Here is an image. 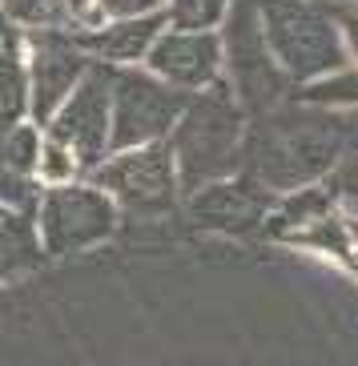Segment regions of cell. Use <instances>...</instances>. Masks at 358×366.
Here are the masks:
<instances>
[{
  "instance_id": "ba28073f",
  "label": "cell",
  "mask_w": 358,
  "mask_h": 366,
  "mask_svg": "<svg viewBox=\"0 0 358 366\" xmlns=\"http://www.w3.org/2000/svg\"><path fill=\"white\" fill-rule=\"evenodd\" d=\"M226 36H222V73L229 69V93L238 105L250 109H266L282 97L286 76L274 65L270 49L262 41V24H258V9L250 0H242L234 9H226Z\"/></svg>"
},
{
  "instance_id": "277c9868",
  "label": "cell",
  "mask_w": 358,
  "mask_h": 366,
  "mask_svg": "<svg viewBox=\"0 0 358 366\" xmlns=\"http://www.w3.org/2000/svg\"><path fill=\"white\" fill-rule=\"evenodd\" d=\"M189 93L161 85L141 65L113 69V89H109V153L141 149L153 141H165L177 125Z\"/></svg>"
},
{
  "instance_id": "d4e9b609",
  "label": "cell",
  "mask_w": 358,
  "mask_h": 366,
  "mask_svg": "<svg viewBox=\"0 0 358 366\" xmlns=\"http://www.w3.org/2000/svg\"><path fill=\"white\" fill-rule=\"evenodd\" d=\"M350 226V249H354V269H358V217H347Z\"/></svg>"
},
{
  "instance_id": "8992f818",
  "label": "cell",
  "mask_w": 358,
  "mask_h": 366,
  "mask_svg": "<svg viewBox=\"0 0 358 366\" xmlns=\"http://www.w3.org/2000/svg\"><path fill=\"white\" fill-rule=\"evenodd\" d=\"M85 182L97 185L117 209L125 205L133 214H165L177 202V189H182L169 141H153V145H141V149L109 153Z\"/></svg>"
},
{
  "instance_id": "8fae6325",
  "label": "cell",
  "mask_w": 358,
  "mask_h": 366,
  "mask_svg": "<svg viewBox=\"0 0 358 366\" xmlns=\"http://www.w3.org/2000/svg\"><path fill=\"white\" fill-rule=\"evenodd\" d=\"M165 29H169L165 12H153V16H133V21H105L97 29H76L73 24V41L93 65L133 69L145 61V53Z\"/></svg>"
},
{
  "instance_id": "52a82bcc",
  "label": "cell",
  "mask_w": 358,
  "mask_h": 366,
  "mask_svg": "<svg viewBox=\"0 0 358 366\" xmlns=\"http://www.w3.org/2000/svg\"><path fill=\"white\" fill-rule=\"evenodd\" d=\"M109 89H113V69L89 65L76 89L61 101V109L44 121V137L65 145L81 173H93L109 157Z\"/></svg>"
},
{
  "instance_id": "83f0119b",
  "label": "cell",
  "mask_w": 358,
  "mask_h": 366,
  "mask_svg": "<svg viewBox=\"0 0 358 366\" xmlns=\"http://www.w3.org/2000/svg\"><path fill=\"white\" fill-rule=\"evenodd\" d=\"M0 217H4V214H0Z\"/></svg>"
},
{
  "instance_id": "ffe728a7",
  "label": "cell",
  "mask_w": 358,
  "mask_h": 366,
  "mask_svg": "<svg viewBox=\"0 0 358 366\" xmlns=\"http://www.w3.org/2000/svg\"><path fill=\"white\" fill-rule=\"evenodd\" d=\"M226 16V0H165V21L169 29H217Z\"/></svg>"
},
{
  "instance_id": "ac0fdd59",
  "label": "cell",
  "mask_w": 358,
  "mask_h": 366,
  "mask_svg": "<svg viewBox=\"0 0 358 366\" xmlns=\"http://www.w3.org/2000/svg\"><path fill=\"white\" fill-rule=\"evenodd\" d=\"M36 197H41V185L33 173L0 157V214H33Z\"/></svg>"
},
{
  "instance_id": "7402d4cb",
  "label": "cell",
  "mask_w": 358,
  "mask_h": 366,
  "mask_svg": "<svg viewBox=\"0 0 358 366\" xmlns=\"http://www.w3.org/2000/svg\"><path fill=\"white\" fill-rule=\"evenodd\" d=\"M334 29H338V36H342L347 56H354V65H358V9L354 12H342V21H338Z\"/></svg>"
},
{
  "instance_id": "3957f363",
  "label": "cell",
  "mask_w": 358,
  "mask_h": 366,
  "mask_svg": "<svg viewBox=\"0 0 358 366\" xmlns=\"http://www.w3.org/2000/svg\"><path fill=\"white\" fill-rule=\"evenodd\" d=\"M262 41L286 81L314 85L350 65L334 21L302 0H262Z\"/></svg>"
},
{
  "instance_id": "5b68a950",
  "label": "cell",
  "mask_w": 358,
  "mask_h": 366,
  "mask_svg": "<svg viewBox=\"0 0 358 366\" xmlns=\"http://www.w3.org/2000/svg\"><path fill=\"white\" fill-rule=\"evenodd\" d=\"M117 205L101 194L97 185L73 182L56 185V189H41L33 205V234L41 254H76L105 242L117 229Z\"/></svg>"
},
{
  "instance_id": "7c38bea8",
  "label": "cell",
  "mask_w": 358,
  "mask_h": 366,
  "mask_svg": "<svg viewBox=\"0 0 358 366\" xmlns=\"http://www.w3.org/2000/svg\"><path fill=\"white\" fill-rule=\"evenodd\" d=\"M189 209H194L206 226L217 229H246L262 217H270L274 202L266 189H258L254 182H214V185H202L189 194Z\"/></svg>"
},
{
  "instance_id": "484cf974",
  "label": "cell",
  "mask_w": 358,
  "mask_h": 366,
  "mask_svg": "<svg viewBox=\"0 0 358 366\" xmlns=\"http://www.w3.org/2000/svg\"><path fill=\"white\" fill-rule=\"evenodd\" d=\"M342 145H354V153H358V125H347V129H342Z\"/></svg>"
},
{
  "instance_id": "9a60e30c",
  "label": "cell",
  "mask_w": 358,
  "mask_h": 366,
  "mask_svg": "<svg viewBox=\"0 0 358 366\" xmlns=\"http://www.w3.org/2000/svg\"><path fill=\"white\" fill-rule=\"evenodd\" d=\"M0 16L16 33H36V29H73L65 0H0Z\"/></svg>"
},
{
  "instance_id": "cb8c5ba5",
  "label": "cell",
  "mask_w": 358,
  "mask_h": 366,
  "mask_svg": "<svg viewBox=\"0 0 358 366\" xmlns=\"http://www.w3.org/2000/svg\"><path fill=\"white\" fill-rule=\"evenodd\" d=\"M65 9H69V16H73V24H76L89 9H93V0H65Z\"/></svg>"
},
{
  "instance_id": "4316f807",
  "label": "cell",
  "mask_w": 358,
  "mask_h": 366,
  "mask_svg": "<svg viewBox=\"0 0 358 366\" xmlns=\"http://www.w3.org/2000/svg\"><path fill=\"white\" fill-rule=\"evenodd\" d=\"M0 129H4V125H0Z\"/></svg>"
},
{
  "instance_id": "d6986e66",
  "label": "cell",
  "mask_w": 358,
  "mask_h": 366,
  "mask_svg": "<svg viewBox=\"0 0 358 366\" xmlns=\"http://www.w3.org/2000/svg\"><path fill=\"white\" fill-rule=\"evenodd\" d=\"M81 177V165L76 157L65 149V145H56L53 137H41V153H36V185L44 189H56V185H73Z\"/></svg>"
},
{
  "instance_id": "30bf717a",
  "label": "cell",
  "mask_w": 358,
  "mask_h": 366,
  "mask_svg": "<svg viewBox=\"0 0 358 366\" xmlns=\"http://www.w3.org/2000/svg\"><path fill=\"white\" fill-rule=\"evenodd\" d=\"M161 85L177 93H202L222 81V33L217 29H165L141 61Z\"/></svg>"
},
{
  "instance_id": "2e32d148",
  "label": "cell",
  "mask_w": 358,
  "mask_h": 366,
  "mask_svg": "<svg viewBox=\"0 0 358 366\" xmlns=\"http://www.w3.org/2000/svg\"><path fill=\"white\" fill-rule=\"evenodd\" d=\"M290 242H298V246H310V249H322V254H330V258H338L342 266L354 269V249H350V226L347 217L338 214H326L318 217V222H310L306 229H298V234H290Z\"/></svg>"
},
{
  "instance_id": "e0dca14e",
  "label": "cell",
  "mask_w": 358,
  "mask_h": 366,
  "mask_svg": "<svg viewBox=\"0 0 358 366\" xmlns=\"http://www.w3.org/2000/svg\"><path fill=\"white\" fill-rule=\"evenodd\" d=\"M302 101L306 105H322V109H358V65H347L338 73L322 76L314 85L302 89Z\"/></svg>"
},
{
  "instance_id": "6da1fadb",
  "label": "cell",
  "mask_w": 358,
  "mask_h": 366,
  "mask_svg": "<svg viewBox=\"0 0 358 366\" xmlns=\"http://www.w3.org/2000/svg\"><path fill=\"white\" fill-rule=\"evenodd\" d=\"M165 141H169V153L177 165V185L189 194L202 185L226 182L238 169L242 145H246V117L229 93L226 76L202 93H189L182 117Z\"/></svg>"
},
{
  "instance_id": "603a6c76",
  "label": "cell",
  "mask_w": 358,
  "mask_h": 366,
  "mask_svg": "<svg viewBox=\"0 0 358 366\" xmlns=\"http://www.w3.org/2000/svg\"><path fill=\"white\" fill-rule=\"evenodd\" d=\"M334 185L342 189V194H350L358 202V153H350L347 162L338 165V173H334Z\"/></svg>"
},
{
  "instance_id": "44dd1931",
  "label": "cell",
  "mask_w": 358,
  "mask_h": 366,
  "mask_svg": "<svg viewBox=\"0 0 358 366\" xmlns=\"http://www.w3.org/2000/svg\"><path fill=\"white\" fill-rule=\"evenodd\" d=\"M153 12H165V0H93V9L76 21V29H97L105 21H133Z\"/></svg>"
},
{
  "instance_id": "4fadbf2b",
  "label": "cell",
  "mask_w": 358,
  "mask_h": 366,
  "mask_svg": "<svg viewBox=\"0 0 358 366\" xmlns=\"http://www.w3.org/2000/svg\"><path fill=\"white\" fill-rule=\"evenodd\" d=\"M29 121V56L16 29H0V125Z\"/></svg>"
},
{
  "instance_id": "9c48e42d",
  "label": "cell",
  "mask_w": 358,
  "mask_h": 366,
  "mask_svg": "<svg viewBox=\"0 0 358 366\" xmlns=\"http://www.w3.org/2000/svg\"><path fill=\"white\" fill-rule=\"evenodd\" d=\"M21 41L29 56V121L44 129V121L61 109L93 61L76 49L73 29H36L21 33Z\"/></svg>"
},
{
  "instance_id": "5bb4252c",
  "label": "cell",
  "mask_w": 358,
  "mask_h": 366,
  "mask_svg": "<svg viewBox=\"0 0 358 366\" xmlns=\"http://www.w3.org/2000/svg\"><path fill=\"white\" fill-rule=\"evenodd\" d=\"M41 262V246L33 234L29 214H4L0 217V282L16 278Z\"/></svg>"
},
{
  "instance_id": "7a4b0ae2",
  "label": "cell",
  "mask_w": 358,
  "mask_h": 366,
  "mask_svg": "<svg viewBox=\"0 0 358 366\" xmlns=\"http://www.w3.org/2000/svg\"><path fill=\"white\" fill-rule=\"evenodd\" d=\"M338 153H342V129H334V125L270 121L242 145V162L250 165L258 185L290 194V189L314 185L322 173H330Z\"/></svg>"
}]
</instances>
